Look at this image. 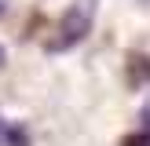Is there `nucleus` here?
<instances>
[{
  "instance_id": "nucleus-1",
  "label": "nucleus",
  "mask_w": 150,
  "mask_h": 146,
  "mask_svg": "<svg viewBox=\"0 0 150 146\" xmlns=\"http://www.w3.org/2000/svg\"><path fill=\"white\" fill-rule=\"evenodd\" d=\"M88 29H92V11H88V7H70V11L59 18L55 33L44 40V48L48 51H70V48H77V40L88 36Z\"/></svg>"
},
{
  "instance_id": "nucleus-2",
  "label": "nucleus",
  "mask_w": 150,
  "mask_h": 146,
  "mask_svg": "<svg viewBox=\"0 0 150 146\" xmlns=\"http://www.w3.org/2000/svg\"><path fill=\"white\" fill-rule=\"evenodd\" d=\"M4 11H7V0H0V18H4Z\"/></svg>"
},
{
  "instance_id": "nucleus-3",
  "label": "nucleus",
  "mask_w": 150,
  "mask_h": 146,
  "mask_svg": "<svg viewBox=\"0 0 150 146\" xmlns=\"http://www.w3.org/2000/svg\"><path fill=\"white\" fill-rule=\"evenodd\" d=\"M0 66H4V48H0Z\"/></svg>"
}]
</instances>
